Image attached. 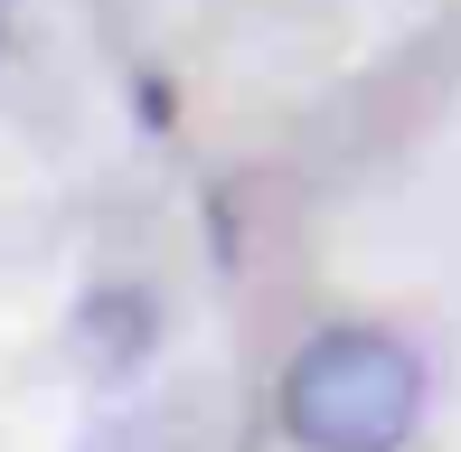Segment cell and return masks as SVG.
<instances>
[{
    "mask_svg": "<svg viewBox=\"0 0 461 452\" xmlns=\"http://www.w3.org/2000/svg\"><path fill=\"white\" fill-rule=\"evenodd\" d=\"M67 339H76V358H86L95 377H132V367L151 358V339H160V293L151 283H95V293L76 302Z\"/></svg>",
    "mask_w": 461,
    "mask_h": 452,
    "instance_id": "obj_2",
    "label": "cell"
},
{
    "mask_svg": "<svg viewBox=\"0 0 461 452\" xmlns=\"http://www.w3.org/2000/svg\"><path fill=\"white\" fill-rule=\"evenodd\" d=\"M0 38H10V0H0Z\"/></svg>",
    "mask_w": 461,
    "mask_h": 452,
    "instance_id": "obj_3",
    "label": "cell"
},
{
    "mask_svg": "<svg viewBox=\"0 0 461 452\" xmlns=\"http://www.w3.org/2000/svg\"><path fill=\"white\" fill-rule=\"evenodd\" d=\"M274 415L302 452H405L424 424V358L376 321H339L292 348Z\"/></svg>",
    "mask_w": 461,
    "mask_h": 452,
    "instance_id": "obj_1",
    "label": "cell"
}]
</instances>
